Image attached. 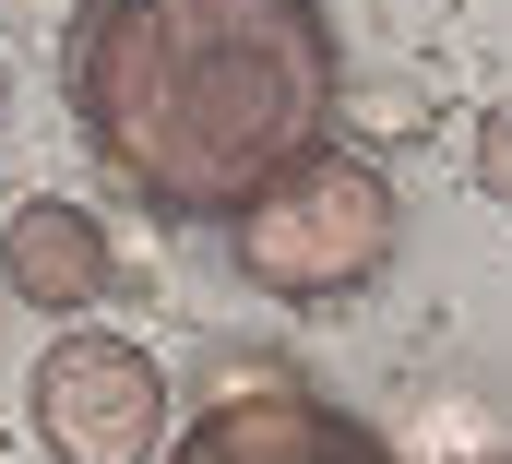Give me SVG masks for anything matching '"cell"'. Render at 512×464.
Segmentation results:
<instances>
[{
    "label": "cell",
    "mask_w": 512,
    "mask_h": 464,
    "mask_svg": "<svg viewBox=\"0 0 512 464\" xmlns=\"http://www.w3.org/2000/svg\"><path fill=\"white\" fill-rule=\"evenodd\" d=\"M334 84L322 0H84L60 36L72 131L155 215H239L334 131Z\"/></svg>",
    "instance_id": "obj_1"
},
{
    "label": "cell",
    "mask_w": 512,
    "mask_h": 464,
    "mask_svg": "<svg viewBox=\"0 0 512 464\" xmlns=\"http://www.w3.org/2000/svg\"><path fill=\"white\" fill-rule=\"evenodd\" d=\"M477 191H489V203L512 215V96H501L489 119H477Z\"/></svg>",
    "instance_id": "obj_6"
},
{
    "label": "cell",
    "mask_w": 512,
    "mask_h": 464,
    "mask_svg": "<svg viewBox=\"0 0 512 464\" xmlns=\"http://www.w3.org/2000/svg\"><path fill=\"white\" fill-rule=\"evenodd\" d=\"M393 250H405V203H393L382 167L346 155V143H310L298 167H274L251 203L227 215V262H239V286L298 298V310H310V298H358Z\"/></svg>",
    "instance_id": "obj_2"
},
{
    "label": "cell",
    "mask_w": 512,
    "mask_h": 464,
    "mask_svg": "<svg viewBox=\"0 0 512 464\" xmlns=\"http://www.w3.org/2000/svg\"><path fill=\"white\" fill-rule=\"evenodd\" d=\"M465 464H512V453H465Z\"/></svg>",
    "instance_id": "obj_7"
},
{
    "label": "cell",
    "mask_w": 512,
    "mask_h": 464,
    "mask_svg": "<svg viewBox=\"0 0 512 464\" xmlns=\"http://www.w3.org/2000/svg\"><path fill=\"white\" fill-rule=\"evenodd\" d=\"M0 286L24 298V310H48V322H72V310H96L108 286H120V250H108V227L84 215V203H24L12 227H0Z\"/></svg>",
    "instance_id": "obj_5"
},
{
    "label": "cell",
    "mask_w": 512,
    "mask_h": 464,
    "mask_svg": "<svg viewBox=\"0 0 512 464\" xmlns=\"http://www.w3.org/2000/svg\"><path fill=\"white\" fill-rule=\"evenodd\" d=\"M24 429L48 464H143L167 441V369L131 334H60L24 381Z\"/></svg>",
    "instance_id": "obj_3"
},
{
    "label": "cell",
    "mask_w": 512,
    "mask_h": 464,
    "mask_svg": "<svg viewBox=\"0 0 512 464\" xmlns=\"http://www.w3.org/2000/svg\"><path fill=\"white\" fill-rule=\"evenodd\" d=\"M167 464H393V441L370 417H346L334 393H310V381H286V369H227L215 381V405L167 441Z\"/></svg>",
    "instance_id": "obj_4"
}]
</instances>
